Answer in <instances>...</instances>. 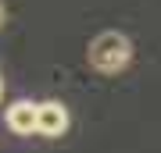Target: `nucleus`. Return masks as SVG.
<instances>
[{
    "instance_id": "nucleus-1",
    "label": "nucleus",
    "mask_w": 161,
    "mask_h": 153,
    "mask_svg": "<svg viewBox=\"0 0 161 153\" xmlns=\"http://www.w3.org/2000/svg\"><path fill=\"white\" fill-rule=\"evenodd\" d=\"M86 57H90V64H93L100 75H118V71L132 61V43H129L122 32H100L97 39L90 43Z\"/></svg>"
},
{
    "instance_id": "nucleus-2",
    "label": "nucleus",
    "mask_w": 161,
    "mask_h": 153,
    "mask_svg": "<svg viewBox=\"0 0 161 153\" xmlns=\"http://www.w3.org/2000/svg\"><path fill=\"white\" fill-rule=\"evenodd\" d=\"M4 121H7V128H11L14 135H32V132H40V103L14 100L11 107H7Z\"/></svg>"
},
{
    "instance_id": "nucleus-3",
    "label": "nucleus",
    "mask_w": 161,
    "mask_h": 153,
    "mask_svg": "<svg viewBox=\"0 0 161 153\" xmlns=\"http://www.w3.org/2000/svg\"><path fill=\"white\" fill-rule=\"evenodd\" d=\"M68 132V107L58 100H43L40 103V132L36 135H43V139H58Z\"/></svg>"
},
{
    "instance_id": "nucleus-4",
    "label": "nucleus",
    "mask_w": 161,
    "mask_h": 153,
    "mask_svg": "<svg viewBox=\"0 0 161 153\" xmlns=\"http://www.w3.org/2000/svg\"><path fill=\"white\" fill-rule=\"evenodd\" d=\"M0 25H4V7H0Z\"/></svg>"
},
{
    "instance_id": "nucleus-5",
    "label": "nucleus",
    "mask_w": 161,
    "mask_h": 153,
    "mask_svg": "<svg viewBox=\"0 0 161 153\" xmlns=\"http://www.w3.org/2000/svg\"><path fill=\"white\" fill-rule=\"evenodd\" d=\"M0 96H4V79H0Z\"/></svg>"
}]
</instances>
